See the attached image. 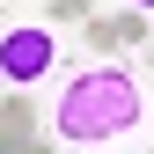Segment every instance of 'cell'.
I'll use <instances>...</instances> for the list:
<instances>
[{
  "label": "cell",
  "instance_id": "3957f363",
  "mask_svg": "<svg viewBox=\"0 0 154 154\" xmlns=\"http://www.w3.org/2000/svg\"><path fill=\"white\" fill-rule=\"evenodd\" d=\"M140 29H147V15H140V8H132V15H88V44H95V51L140 44Z\"/></svg>",
  "mask_w": 154,
  "mask_h": 154
},
{
  "label": "cell",
  "instance_id": "7a4b0ae2",
  "mask_svg": "<svg viewBox=\"0 0 154 154\" xmlns=\"http://www.w3.org/2000/svg\"><path fill=\"white\" fill-rule=\"evenodd\" d=\"M51 59H59V37H51L44 22H15L8 37H0V81L8 88H29V81H44Z\"/></svg>",
  "mask_w": 154,
  "mask_h": 154
},
{
  "label": "cell",
  "instance_id": "8992f818",
  "mask_svg": "<svg viewBox=\"0 0 154 154\" xmlns=\"http://www.w3.org/2000/svg\"><path fill=\"white\" fill-rule=\"evenodd\" d=\"M132 8H140V15H147V8H154V0H132Z\"/></svg>",
  "mask_w": 154,
  "mask_h": 154
},
{
  "label": "cell",
  "instance_id": "6da1fadb",
  "mask_svg": "<svg viewBox=\"0 0 154 154\" xmlns=\"http://www.w3.org/2000/svg\"><path fill=\"white\" fill-rule=\"evenodd\" d=\"M140 118H147V95H140V81L125 66H81L59 88V103H51V132L66 147H110Z\"/></svg>",
  "mask_w": 154,
  "mask_h": 154
},
{
  "label": "cell",
  "instance_id": "277c9868",
  "mask_svg": "<svg viewBox=\"0 0 154 154\" xmlns=\"http://www.w3.org/2000/svg\"><path fill=\"white\" fill-rule=\"evenodd\" d=\"M29 118H37L29 103H8V110H0V154H44V140L29 132Z\"/></svg>",
  "mask_w": 154,
  "mask_h": 154
},
{
  "label": "cell",
  "instance_id": "5b68a950",
  "mask_svg": "<svg viewBox=\"0 0 154 154\" xmlns=\"http://www.w3.org/2000/svg\"><path fill=\"white\" fill-rule=\"evenodd\" d=\"M59 22H88V0H44V29Z\"/></svg>",
  "mask_w": 154,
  "mask_h": 154
}]
</instances>
